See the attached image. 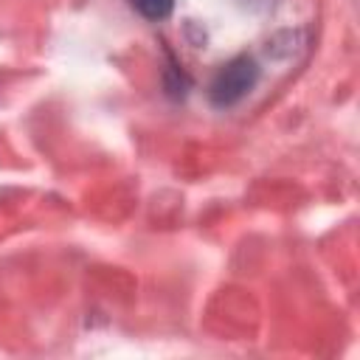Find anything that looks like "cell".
<instances>
[{
	"mask_svg": "<svg viewBox=\"0 0 360 360\" xmlns=\"http://www.w3.org/2000/svg\"><path fill=\"white\" fill-rule=\"evenodd\" d=\"M259 82V65L253 56L242 53L228 59L208 84V98L214 107H233L239 104Z\"/></svg>",
	"mask_w": 360,
	"mask_h": 360,
	"instance_id": "obj_1",
	"label": "cell"
},
{
	"mask_svg": "<svg viewBox=\"0 0 360 360\" xmlns=\"http://www.w3.org/2000/svg\"><path fill=\"white\" fill-rule=\"evenodd\" d=\"M141 17H146V20H166L169 14H172V8H174V0H127Z\"/></svg>",
	"mask_w": 360,
	"mask_h": 360,
	"instance_id": "obj_2",
	"label": "cell"
}]
</instances>
